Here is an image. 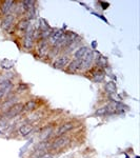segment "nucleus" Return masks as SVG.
Returning a JSON list of instances; mask_svg holds the SVG:
<instances>
[{
  "label": "nucleus",
  "instance_id": "1",
  "mask_svg": "<svg viewBox=\"0 0 140 158\" xmlns=\"http://www.w3.org/2000/svg\"><path fill=\"white\" fill-rule=\"evenodd\" d=\"M22 112H23V103L17 102L16 104H14L12 108H10L9 110H7V111L1 113V117L10 121L11 119H14L15 117L19 116Z\"/></svg>",
  "mask_w": 140,
  "mask_h": 158
},
{
  "label": "nucleus",
  "instance_id": "2",
  "mask_svg": "<svg viewBox=\"0 0 140 158\" xmlns=\"http://www.w3.org/2000/svg\"><path fill=\"white\" fill-rule=\"evenodd\" d=\"M86 74H90V75H88V77L96 83L102 82L104 78H105V72H104V70H101V69H99L97 67L90 69V71L86 72Z\"/></svg>",
  "mask_w": 140,
  "mask_h": 158
},
{
  "label": "nucleus",
  "instance_id": "3",
  "mask_svg": "<svg viewBox=\"0 0 140 158\" xmlns=\"http://www.w3.org/2000/svg\"><path fill=\"white\" fill-rule=\"evenodd\" d=\"M68 143H70V138L68 137H67L65 135L58 136L53 141H51L50 150H52V151H58V150L63 149L64 147H67Z\"/></svg>",
  "mask_w": 140,
  "mask_h": 158
},
{
  "label": "nucleus",
  "instance_id": "4",
  "mask_svg": "<svg viewBox=\"0 0 140 158\" xmlns=\"http://www.w3.org/2000/svg\"><path fill=\"white\" fill-rule=\"evenodd\" d=\"M34 27L32 25H30L27 27V30L24 32L23 34V47L24 49L27 50H31L34 45V41H35V38H34Z\"/></svg>",
  "mask_w": 140,
  "mask_h": 158
},
{
  "label": "nucleus",
  "instance_id": "5",
  "mask_svg": "<svg viewBox=\"0 0 140 158\" xmlns=\"http://www.w3.org/2000/svg\"><path fill=\"white\" fill-rule=\"evenodd\" d=\"M18 101V97H17L16 94L12 93L11 95H9L7 97H6L3 100L1 101V106H0V112L3 113V112L7 111L10 108H12L14 104H16Z\"/></svg>",
  "mask_w": 140,
  "mask_h": 158
},
{
  "label": "nucleus",
  "instance_id": "6",
  "mask_svg": "<svg viewBox=\"0 0 140 158\" xmlns=\"http://www.w3.org/2000/svg\"><path fill=\"white\" fill-rule=\"evenodd\" d=\"M50 47L51 45L49 44L47 40H43V39H39L38 40V43H37V53H38V56L40 58H44L47 56H49V53H50Z\"/></svg>",
  "mask_w": 140,
  "mask_h": 158
},
{
  "label": "nucleus",
  "instance_id": "7",
  "mask_svg": "<svg viewBox=\"0 0 140 158\" xmlns=\"http://www.w3.org/2000/svg\"><path fill=\"white\" fill-rule=\"evenodd\" d=\"M75 128V124H74L73 121H65L63 123H61L59 127L54 131V134L56 137L58 136H63V135L68 134L70 131Z\"/></svg>",
  "mask_w": 140,
  "mask_h": 158
},
{
  "label": "nucleus",
  "instance_id": "8",
  "mask_svg": "<svg viewBox=\"0 0 140 158\" xmlns=\"http://www.w3.org/2000/svg\"><path fill=\"white\" fill-rule=\"evenodd\" d=\"M83 70V67H82V62L81 60H78V59H73L72 61L68 62V64L67 65V72L68 73H80L81 71Z\"/></svg>",
  "mask_w": 140,
  "mask_h": 158
},
{
  "label": "nucleus",
  "instance_id": "9",
  "mask_svg": "<svg viewBox=\"0 0 140 158\" xmlns=\"http://www.w3.org/2000/svg\"><path fill=\"white\" fill-rule=\"evenodd\" d=\"M70 57L68 55H62L59 56L57 59H55V61L53 62V68L57 69V70H62V69L67 68V65L70 62Z\"/></svg>",
  "mask_w": 140,
  "mask_h": 158
},
{
  "label": "nucleus",
  "instance_id": "10",
  "mask_svg": "<svg viewBox=\"0 0 140 158\" xmlns=\"http://www.w3.org/2000/svg\"><path fill=\"white\" fill-rule=\"evenodd\" d=\"M81 62H82L83 70H90L92 64H93V62H94V52L93 51L89 50L88 53L82 57Z\"/></svg>",
  "mask_w": 140,
  "mask_h": 158
},
{
  "label": "nucleus",
  "instance_id": "11",
  "mask_svg": "<svg viewBox=\"0 0 140 158\" xmlns=\"http://www.w3.org/2000/svg\"><path fill=\"white\" fill-rule=\"evenodd\" d=\"M14 21H15V16L14 14H9L7 16H6L3 18V20L1 21V29L6 32H9L10 30L13 27L14 25Z\"/></svg>",
  "mask_w": 140,
  "mask_h": 158
},
{
  "label": "nucleus",
  "instance_id": "12",
  "mask_svg": "<svg viewBox=\"0 0 140 158\" xmlns=\"http://www.w3.org/2000/svg\"><path fill=\"white\" fill-rule=\"evenodd\" d=\"M63 33H64V31H62V30L53 31L51 36L49 37V39H47V42H49V44L51 47H55V45L59 42V40H60V38L62 37Z\"/></svg>",
  "mask_w": 140,
  "mask_h": 158
},
{
  "label": "nucleus",
  "instance_id": "13",
  "mask_svg": "<svg viewBox=\"0 0 140 158\" xmlns=\"http://www.w3.org/2000/svg\"><path fill=\"white\" fill-rule=\"evenodd\" d=\"M16 2L14 1H3L0 4V13L3 15L4 17L7 16L9 14H11L12 10L14 9Z\"/></svg>",
  "mask_w": 140,
  "mask_h": 158
},
{
  "label": "nucleus",
  "instance_id": "14",
  "mask_svg": "<svg viewBox=\"0 0 140 158\" xmlns=\"http://www.w3.org/2000/svg\"><path fill=\"white\" fill-rule=\"evenodd\" d=\"M33 131H34V126L32 123H27V124H21L18 128V130H17V133L21 137H27L30 134H32Z\"/></svg>",
  "mask_w": 140,
  "mask_h": 158
},
{
  "label": "nucleus",
  "instance_id": "15",
  "mask_svg": "<svg viewBox=\"0 0 140 158\" xmlns=\"http://www.w3.org/2000/svg\"><path fill=\"white\" fill-rule=\"evenodd\" d=\"M38 108H39V104L34 99L23 103V112H27V113H33V112L37 111Z\"/></svg>",
  "mask_w": 140,
  "mask_h": 158
},
{
  "label": "nucleus",
  "instance_id": "16",
  "mask_svg": "<svg viewBox=\"0 0 140 158\" xmlns=\"http://www.w3.org/2000/svg\"><path fill=\"white\" fill-rule=\"evenodd\" d=\"M54 131L55 130L53 127H47V128L41 130V133H40V139H41V141H43V140H49L50 137L54 134Z\"/></svg>",
  "mask_w": 140,
  "mask_h": 158
},
{
  "label": "nucleus",
  "instance_id": "17",
  "mask_svg": "<svg viewBox=\"0 0 140 158\" xmlns=\"http://www.w3.org/2000/svg\"><path fill=\"white\" fill-rule=\"evenodd\" d=\"M30 27V20L27 19V18L21 19L16 25V31L18 33H23L24 34V32L27 30V27Z\"/></svg>",
  "mask_w": 140,
  "mask_h": 158
},
{
  "label": "nucleus",
  "instance_id": "18",
  "mask_svg": "<svg viewBox=\"0 0 140 158\" xmlns=\"http://www.w3.org/2000/svg\"><path fill=\"white\" fill-rule=\"evenodd\" d=\"M88 51H89V48L86 47V45H81V47H79L74 52V59L81 60L83 56L88 53Z\"/></svg>",
  "mask_w": 140,
  "mask_h": 158
},
{
  "label": "nucleus",
  "instance_id": "19",
  "mask_svg": "<svg viewBox=\"0 0 140 158\" xmlns=\"http://www.w3.org/2000/svg\"><path fill=\"white\" fill-rule=\"evenodd\" d=\"M104 89H105V92L108 94H114V93H117V86H116V83L114 81H108L105 82L104 85Z\"/></svg>",
  "mask_w": 140,
  "mask_h": 158
},
{
  "label": "nucleus",
  "instance_id": "20",
  "mask_svg": "<svg viewBox=\"0 0 140 158\" xmlns=\"http://www.w3.org/2000/svg\"><path fill=\"white\" fill-rule=\"evenodd\" d=\"M14 61L10 60V59H2L1 62H0V68L2 69V70H6V71H9L11 70V69L14 68Z\"/></svg>",
  "mask_w": 140,
  "mask_h": 158
},
{
  "label": "nucleus",
  "instance_id": "21",
  "mask_svg": "<svg viewBox=\"0 0 140 158\" xmlns=\"http://www.w3.org/2000/svg\"><path fill=\"white\" fill-rule=\"evenodd\" d=\"M95 62H96V67L101 69V70H104V69L108 68V59H106L105 57H103V56L98 57L97 59L95 60Z\"/></svg>",
  "mask_w": 140,
  "mask_h": 158
},
{
  "label": "nucleus",
  "instance_id": "22",
  "mask_svg": "<svg viewBox=\"0 0 140 158\" xmlns=\"http://www.w3.org/2000/svg\"><path fill=\"white\" fill-rule=\"evenodd\" d=\"M44 115V113L43 112H38V110L37 111H35V112H33V113H31V115L29 116V118H27V120L31 121V122H33V121H37V120H39V119H41L43 118V116Z\"/></svg>",
  "mask_w": 140,
  "mask_h": 158
},
{
  "label": "nucleus",
  "instance_id": "23",
  "mask_svg": "<svg viewBox=\"0 0 140 158\" xmlns=\"http://www.w3.org/2000/svg\"><path fill=\"white\" fill-rule=\"evenodd\" d=\"M105 115H108V111H106V106L98 108L95 111V113H94V116H96V117H104Z\"/></svg>",
  "mask_w": 140,
  "mask_h": 158
},
{
  "label": "nucleus",
  "instance_id": "24",
  "mask_svg": "<svg viewBox=\"0 0 140 158\" xmlns=\"http://www.w3.org/2000/svg\"><path fill=\"white\" fill-rule=\"evenodd\" d=\"M108 97L109 99L112 101V102H116V101H122V98L120 95H118L117 93L114 94H108Z\"/></svg>",
  "mask_w": 140,
  "mask_h": 158
},
{
  "label": "nucleus",
  "instance_id": "25",
  "mask_svg": "<svg viewBox=\"0 0 140 158\" xmlns=\"http://www.w3.org/2000/svg\"><path fill=\"white\" fill-rule=\"evenodd\" d=\"M29 90V85H25V83H19L18 86L16 89V93H23V92H27Z\"/></svg>",
  "mask_w": 140,
  "mask_h": 158
},
{
  "label": "nucleus",
  "instance_id": "26",
  "mask_svg": "<svg viewBox=\"0 0 140 158\" xmlns=\"http://www.w3.org/2000/svg\"><path fill=\"white\" fill-rule=\"evenodd\" d=\"M99 4L102 6V10H106L109 7V6H110L108 2H103V1H99Z\"/></svg>",
  "mask_w": 140,
  "mask_h": 158
},
{
  "label": "nucleus",
  "instance_id": "27",
  "mask_svg": "<svg viewBox=\"0 0 140 158\" xmlns=\"http://www.w3.org/2000/svg\"><path fill=\"white\" fill-rule=\"evenodd\" d=\"M4 98H6V94H4L3 91L0 90V102H1V101L3 100Z\"/></svg>",
  "mask_w": 140,
  "mask_h": 158
},
{
  "label": "nucleus",
  "instance_id": "28",
  "mask_svg": "<svg viewBox=\"0 0 140 158\" xmlns=\"http://www.w3.org/2000/svg\"><path fill=\"white\" fill-rule=\"evenodd\" d=\"M96 44H97V42H96V41H93V43H92V47H93L94 49H95V48H96Z\"/></svg>",
  "mask_w": 140,
  "mask_h": 158
},
{
  "label": "nucleus",
  "instance_id": "29",
  "mask_svg": "<svg viewBox=\"0 0 140 158\" xmlns=\"http://www.w3.org/2000/svg\"><path fill=\"white\" fill-rule=\"evenodd\" d=\"M0 119H1V114H0Z\"/></svg>",
  "mask_w": 140,
  "mask_h": 158
},
{
  "label": "nucleus",
  "instance_id": "30",
  "mask_svg": "<svg viewBox=\"0 0 140 158\" xmlns=\"http://www.w3.org/2000/svg\"><path fill=\"white\" fill-rule=\"evenodd\" d=\"M84 158H90V157H84Z\"/></svg>",
  "mask_w": 140,
  "mask_h": 158
},
{
  "label": "nucleus",
  "instance_id": "31",
  "mask_svg": "<svg viewBox=\"0 0 140 158\" xmlns=\"http://www.w3.org/2000/svg\"><path fill=\"white\" fill-rule=\"evenodd\" d=\"M0 4H1V1H0Z\"/></svg>",
  "mask_w": 140,
  "mask_h": 158
},
{
  "label": "nucleus",
  "instance_id": "32",
  "mask_svg": "<svg viewBox=\"0 0 140 158\" xmlns=\"http://www.w3.org/2000/svg\"><path fill=\"white\" fill-rule=\"evenodd\" d=\"M0 106H1V102H0Z\"/></svg>",
  "mask_w": 140,
  "mask_h": 158
}]
</instances>
